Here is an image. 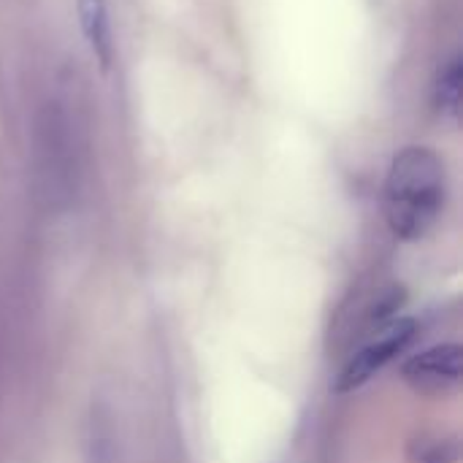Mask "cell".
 I'll list each match as a JSON object with an SVG mask.
<instances>
[{
  "label": "cell",
  "mask_w": 463,
  "mask_h": 463,
  "mask_svg": "<svg viewBox=\"0 0 463 463\" xmlns=\"http://www.w3.org/2000/svg\"><path fill=\"white\" fill-rule=\"evenodd\" d=\"M448 198L442 157L429 146L402 149L385 176V220L402 241L423 239L439 220Z\"/></svg>",
  "instance_id": "6da1fadb"
},
{
  "label": "cell",
  "mask_w": 463,
  "mask_h": 463,
  "mask_svg": "<svg viewBox=\"0 0 463 463\" xmlns=\"http://www.w3.org/2000/svg\"><path fill=\"white\" fill-rule=\"evenodd\" d=\"M418 336V323L412 317H396L388 326L377 328L342 366L336 374L334 391L350 393L364 388L372 377H377L385 366H391Z\"/></svg>",
  "instance_id": "7a4b0ae2"
},
{
  "label": "cell",
  "mask_w": 463,
  "mask_h": 463,
  "mask_svg": "<svg viewBox=\"0 0 463 463\" xmlns=\"http://www.w3.org/2000/svg\"><path fill=\"white\" fill-rule=\"evenodd\" d=\"M463 377L461 345H437L412 355L402 366V380L426 396H442L458 388Z\"/></svg>",
  "instance_id": "3957f363"
},
{
  "label": "cell",
  "mask_w": 463,
  "mask_h": 463,
  "mask_svg": "<svg viewBox=\"0 0 463 463\" xmlns=\"http://www.w3.org/2000/svg\"><path fill=\"white\" fill-rule=\"evenodd\" d=\"M79 5V22L81 33L87 38V46L106 73L114 62V30H111V14L109 0H76Z\"/></svg>",
  "instance_id": "277c9868"
},
{
  "label": "cell",
  "mask_w": 463,
  "mask_h": 463,
  "mask_svg": "<svg viewBox=\"0 0 463 463\" xmlns=\"http://www.w3.org/2000/svg\"><path fill=\"white\" fill-rule=\"evenodd\" d=\"M84 463H117L114 450V429L109 410L98 402L90 407L87 429H84Z\"/></svg>",
  "instance_id": "5b68a950"
},
{
  "label": "cell",
  "mask_w": 463,
  "mask_h": 463,
  "mask_svg": "<svg viewBox=\"0 0 463 463\" xmlns=\"http://www.w3.org/2000/svg\"><path fill=\"white\" fill-rule=\"evenodd\" d=\"M461 84H463V62L458 54L448 60V65L439 71V79L434 84V106L439 117L456 122L461 114Z\"/></svg>",
  "instance_id": "8992f818"
},
{
  "label": "cell",
  "mask_w": 463,
  "mask_h": 463,
  "mask_svg": "<svg viewBox=\"0 0 463 463\" xmlns=\"http://www.w3.org/2000/svg\"><path fill=\"white\" fill-rule=\"evenodd\" d=\"M458 458V448L456 442L448 439H431V442H420L415 445L412 463H456Z\"/></svg>",
  "instance_id": "52a82bcc"
}]
</instances>
